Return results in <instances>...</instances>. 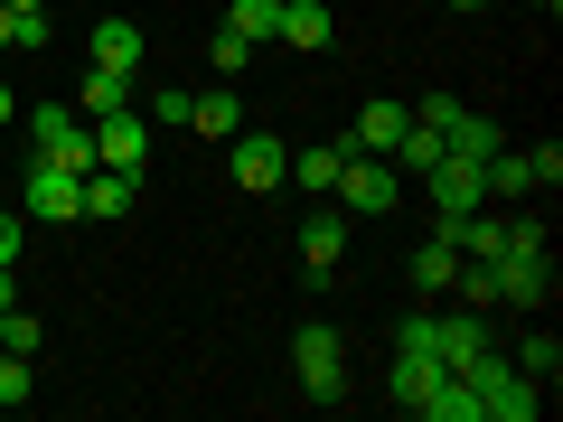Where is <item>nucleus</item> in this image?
Instances as JSON below:
<instances>
[{
    "label": "nucleus",
    "instance_id": "obj_1",
    "mask_svg": "<svg viewBox=\"0 0 563 422\" xmlns=\"http://www.w3.org/2000/svg\"><path fill=\"white\" fill-rule=\"evenodd\" d=\"M451 376H461L470 395H479V413H488V422H536V413H544V385L526 376L517 357H498V347H479V357H470V366H451Z\"/></svg>",
    "mask_w": 563,
    "mask_h": 422
},
{
    "label": "nucleus",
    "instance_id": "obj_2",
    "mask_svg": "<svg viewBox=\"0 0 563 422\" xmlns=\"http://www.w3.org/2000/svg\"><path fill=\"white\" fill-rule=\"evenodd\" d=\"M29 141H38V160L95 179V122H85L76 103H38V113H29Z\"/></svg>",
    "mask_w": 563,
    "mask_h": 422
},
{
    "label": "nucleus",
    "instance_id": "obj_3",
    "mask_svg": "<svg viewBox=\"0 0 563 422\" xmlns=\"http://www.w3.org/2000/svg\"><path fill=\"white\" fill-rule=\"evenodd\" d=\"M329 198H339L347 216H395L404 169H395V160H376V151H347V169H339V188H329Z\"/></svg>",
    "mask_w": 563,
    "mask_h": 422
},
{
    "label": "nucleus",
    "instance_id": "obj_4",
    "mask_svg": "<svg viewBox=\"0 0 563 422\" xmlns=\"http://www.w3.org/2000/svg\"><path fill=\"white\" fill-rule=\"evenodd\" d=\"M291 376H301V395H320V403L347 395V347H339V329H329V320H310L301 338H291Z\"/></svg>",
    "mask_w": 563,
    "mask_h": 422
},
{
    "label": "nucleus",
    "instance_id": "obj_5",
    "mask_svg": "<svg viewBox=\"0 0 563 422\" xmlns=\"http://www.w3.org/2000/svg\"><path fill=\"white\" fill-rule=\"evenodd\" d=\"M563 179V151L554 141H536V151H488V198H536V188H554Z\"/></svg>",
    "mask_w": 563,
    "mask_h": 422
},
{
    "label": "nucleus",
    "instance_id": "obj_6",
    "mask_svg": "<svg viewBox=\"0 0 563 422\" xmlns=\"http://www.w3.org/2000/svg\"><path fill=\"white\" fill-rule=\"evenodd\" d=\"M20 207H29L38 225H85V179H76V169H57V160H29Z\"/></svg>",
    "mask_w": 563,
    "mask_h": 422
},
{
    "label": "nucleus",
    "instance_id": "obj_7",
    "mask_svg": "<svg viewBox=\"0 0 563 422\" xmlns=\"http://www.w3.org/2000/svg\"><path fill=\"white\" fill-rule=\"evenodd\" d=\"M225 169H235V188H244V198H263V188H282V179H291V151H282L273 132H235V141H225Z\"/></svg>",
    "mask_w": 563,
    "mask_h": 422
},
{
    "label": "nucleus",
    "instance_id": "obj_8",
    "mask_svg": "<svg viewBox=\"0 0 563 422\" xmlns=\"http://www.w3.org/2000/svg\"><path fill=\"white\" fill-rule=\"evenodd\" d=\"M151 141H161V132L141 122V103H122V113H103V122H95V169H132V179H141Z\"/></svg>",
    "mask_w": 563,
    "mask_h": 422
},
{
    "label": "nucleus",
    "instance_id": "obj_9",
    "mask_svg": "<svg viewBox=\"0 0 563 422\" xmlns=\"http://www.w3.org/2000/svg\"><path fill=\"white\" fill-rule=\"evenodd\" d=\"M554 301V254H498V310H544Z\"/></svg>",
    "mask_w": 563,
    "mask_h": 422
},
{
    "label": "nucleus",
    "instance_id": "obj_10",
    "mask_svg": "<svg viewBox=\"0 0 563 422\" xmlns=\"http://www.w3.org/2000/svg\"><path fill=\"white\" fill-rule=\"evenodd\" d=\"M347 225H357V216H347L339 198H329V207H310V225L291 235V244H301V263H310V281H329V273H339V254H347Z\"/></svg>",
    "mask_w": 563,
    "mask_h": 422
},
{
    "label": "nucleus",
    "instance_id": "obj_11",
    "mask_svg": "<svg viewBox=\"0 0 563 422\" xmlns=\"http://www.w3.org/2000/svg\"><path fill=\"white\" fill-rule=\"evenodd\" d=\"M442 376H451V366L432 357V347H395V366H385V395H395L404 413H422V395H432Z\"/></svg>",
    "mask_w": 563,
    "mask_h": 422
},
{
    "label": "nucleus",
    "instance_id": "obj_12",
    "mask_svg": "<svg viewBox=\"0 0 563 422\" xmlns=\"http://www.w3.org/2000/svg\"><path fill=\"white\" fill-rule=\"evenodd\" d=\"M141 57H151L141 20H95V57H85V66H113V76H141Z\"/></svg>",
    "mask_w": 563,
    "mask_h": 422
},
{
    "label": "nucleus",
    "instance_id": "obj_13",
    "mask_svg": "<svg viewBox=\"0 0 563 422\" xmlns=\"http://www.w3.org/2000/svg\"><path fill=\"white\" fill-rule=\"evenodd\" d=\"M404 122H413V103L376 95V103H366V113H357V132H347V151H376V160H385V151H395V141H404Z\"/></svg>",
    "mask_w": 563,
    "mask_h": 422
},
{
    "label": "nucleus",
    "instance_id": "obj_14",
    "mask_svg": "<svg viewBox=\"0 0 563 422\" xmlns=\"http://www.w3.org/2000/svg\"><path fill=\"white\" fill-rule=\"evenodd\" d=\"M122 103H141V76H113V66H85V85H76V113H85V122H103V113H122Z\"/></svg>",
    "mask_w": 563,
    "mask_h": 422
},
{
    "label": "nucleus",
    "instance_id": "obj_15",
    "mask_svg": "<svg viewBox=\"0 0 563 422\" xmlns=\"http://www.w3.org/2000/svg\"><path fill=\"white\" fill-rule=\"evenodd\" d=\"M282 47H301V57H320L329 38H339V20H329L320 0H282V29H273Z\"/></svg>",
    "mask_w": 563,
    "mask_h": 422
},
{
    "label": "nucleus",
    "instance_id": "obj_16",
    "mask_svg": "<svg viewBox=\"0 0 563 422\" xmlns=\"http://www.w3.org/2000/svg\"><path fill=\"white\" fill-rule=\"evenodd\" d=\"M132 198H141V179H132V169H95V179H85V216H95V225L132 216Z\"/></svg>",
    "mask_w": 563,
    "mask_h": 422
},
{
    "label": "nucleus",
    "instance_id": "obj_17",
    "mask_svg": "<svg viewBox=\"0 0 563 422\" xmlns=\"http://www.w3.org/2000/svg\"><path fill=\"white\" fill-rule=\"evenodd\" d=\"M188 132H207V141H235V132H244V95H235V85L198 95V103H188Z\"/></svg>",
    "mask_w": 563,
    "mask_h": 422
},
{
    "label": "nucleus",
    "instance_id": "obj_18",
    "mask_svg": "<svg viewBox=\"0 0 563 422\" xmlns=\"http://www.w3.org/2000/svg\"><path fill=\"white\" fill-rule=\"evenodd\" d=\"M339 169H347V141H310V151H291V179H301L310 198H329V188H339Z\"/></svg>",
    "mask_w": 563,
    "mask_h": 422
},
{
    "label": "nucleus",
    "instance_id": "obj_19",
    "mask_svg": "<svg viewBox=\"0 0 563 422\" xmlns=\"http://www.w3.org/2000/svg\"><path fill=\"white\" fill-rule=\"evenodd\" d=\"M413 291H451V273H461V254H451V235H432V244H413Z\"/></svg>",
    "mask_w": 563,
    "mask_h": 422
},
{
    "label": "nucleus",
    "instance_id": "obj_20",
    "mask_svg": "<svg viewBox=\"0 0 563 422\" xmlns=\"http://www.w3.org/2000/svg\"><path fill=\"white\" fill-rule=\"evenodd\" d=\"M422 422H488V413H479V395H470L461 376H442L432 395H422Z\"/></svg>",
    "mask_w": 563,
    "mask_h": 422
},
{
    "label": "nucleus",
    "instance_id": "obj_21",
    "mask_svg": "<svg viewBox=\"0 0 563 422\" xmlns=\"http://www.w3.org/2000/svg\"><path fill=\"white\" fill-rule=\"evenodd\" d=\"M517 366H526L536 385H554V376H563V347H554V329H544V320H536V329L517 338Z\"/></svg>",
    "mask_w": 563,
    "mask_h": 422
},
{
    "label": "nucleus",
    "instance_id": "obj_22",
    "mask_svg": "<svg viewBox=\"0 0 563 422\" xmlns=\"http://www.w3.org/2000/svg\"><path fill=\"white\" fill-rule=\"evenodd\" d=\"M385 160H395V169H432V160H442V132H432V122H404V141H395V151H385Z\"/></svg>",
    "mask_w": 563,
    "mask_h": 422
},
{
    "label": "nucleus",
    "instance_id": "obj_23",
    "mask_svg": "<svg viewBox=\"0 0 563 422\" xmlns=\"http://www.w3.org/2000/svg\"><path fill=\"white\" fill-rule=\"evenodd\" d=\"M188 103H198V95L161 85V95H141V122H151V132H188Z\"/></svg>",
    "mask_w": 563,
    "mask_h": 422
},
{
    "label": "nucleus",
    "instance_id": "obj_24",
    "mask_svg": "<svg viewBox=\"0 0 563 422\" xmlns=\"http://www.w3.org/2000/svg\"><path fill=\"white\" fill-rule=\"evenodd\" d=\"M225 29H235V38H273V29H282V0H235V20H225Z\"/></svg>",
    "mask_w": 563,
    "mask_h": 422
},
{
    "label": "nucleus",
    "instance_id": "obj_25",
    "mask_svg": "<svg viewBox=\"0 0 563 422\" xmlns=\"http://www.w3.org/2000/svg\"><path fill=\"white\" fill-rule=\"evenodd\" d=\"M0 347H20V357H38V320H29V310H0Z\"/></svg>",
    "mask_w": 563,
    "mask_h": 422
},
{
    "label": "nucleus",
    "instance_id": "obj_26",
    "mask_svg": "<svg viewBox=\"0 0 563 422\" xmlns=\"http://www.w3.org/2000/svg\"><path fill=\"white\" fill-rule=\"evenodd\" d=\"M0 403H29V357L20 347H0Z\"/></svg>",
    "mask_w": 563,
    "mask_h": 422
},
{
    "label": "nucleus",
    "instance_id": "obj_27",
    "mask_svg": "<svg viewBox=\"0 0 563 422\" xmlns=\"http://www.w3.org/2000/svg\"><path fill=\"white\" fill-rule=\"evenodd\" d=\"M244 57H254V38H235V29H217V76H244Z\"/></svg>",
    "mask_w": 563,
    "mask_h": 422
},
{
    "label": "nucleus",
    "instance_id": "obj_28",
    "mask_svg": "<svg viewBox=\"0 0 563 422\" xmlns=\"http://www.w3.org/2000/svg\"><path fill=\"white\" fill-rule=\"evenodd\" d=\"M10 47H29V57L47 47V20H38V10H20V20H10Z\"/></svg>",
    "mask_w": 563,
    "mask_h": 422
},
{
    "label": "nucleus",
    "instance_id": "obj_29",
    "mask_svg": "<svg viewBox=\"0 0 563 422\" xmlns=\"http://www.w3.org/2000/svg\"><path fill=\"white\" fill-rule=\"evenodd\" d=\"M0 263H20V216L0 207Z\"/></svg>",
    "mask_w": 563,
    "mask_h": 422
},
{
    "label": "nucleus",
    "instance_id": "obj_30",
    "mask_svg": "<svg viewBox=\"0 0 563 422\" xmlns=\"http://www.w3.org/2000/svg\"><path fill=\"white\" fill-rule=\"evenodd\" d=\"M0 310H20V263H0Z\"/></svg>",
    "mask_w": 563,
    "mask_h": 422
},
{
    "label": "nucleus",
    "instance_id": "obj_31",
    "mask_svg": "<svg viewBox=\"0 0 563 422\" xmlns=\"http://www.w3.org/2000/svg\"><path fill=\"white\" fill-rule=\"evenodd\" d=\"M10 20H20V10H10V0H0V47H10Z\"/></svg>",
    "mask_w": 563,
    "mask_h": 422
},
{
    "label": "nucleus",
    "instance_id": "obj_32",
    "mask_svg": "<svg viewBox=\"0 0 563 422\" xmlns=\"http://www.w3.org/2000/svg\"><path fill=\"white\" fill-rule=\"evenodd\" d=\"M10 113H20V95H10V85H0V122H10Z\"/></svg>",
    "mask_w": 563,
    "mask_h": 422
},
{
    "label": "nucleus",
    "instance_id": "obj_33",
    "mask_svg": "<svg viewBox=\"0 0 563 422\" xmlns=\"http://www.w3.org/2000/svg\"><path fill=\"white\" fill-rule=\"evenodd\" d=\"M536 10H544V20H554V10H563V0H536Z\"/></svg>",
    "mask_w": 563,
    "mask_h": 422
},
{
    "label": "nucleus",
    "instance_id": "obj_34",
    "mask_svg": "<svg viewBox=\"0 0 563 422\" xmlns=\"http://www.w3.org/2000/svg\"><path fill=\"white\" fill-rule=\"evenodd\" d=\"M10 10H47V0H10Z\"/></svg>",
    "mask_w": 563,
    "mask_h": 422
},
{
    "label": "nucleus",
    "instance_id": "obj_35",
    "mask_svg": "<svg viewBox=\"0 0 563 422\" xmlns=\"http://www.w3.org/2000/svg\"><path fill=\"white\" fill-rule=\"evenodd\" d=\"M451 10H488V0H451Z\"/></svg>",
    "mask_w": 563,
    "mask_h": 422
}]
</instances>
